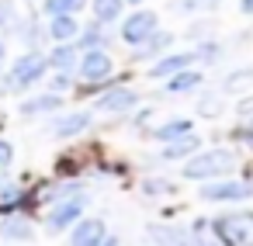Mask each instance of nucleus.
<instances>
[{"mask_svg":"<svg viewBox=\"0 0 253 246\" xmlns=\"http://www.w3.org/2000/svg\"><path fill=\"white\" fill-rule=\"evenodd\" d=\"M239 7H243V14H253V0H243Z\"/></svg>","mask_w":253,"mask_h":246,"instance_id":"obj_30","label":"nucleus"},{"mask_svg":"<svg viewBox=\"0 0 253 246\" xmlns=\"http://www.w3.org/2000/svg\"><path fill=\"white\" fill-rule=\"evenodd\" d=\"M132 4H139V0H132Z\"/></svg>","mask_w":253,"mask_h":246,"instance_id":"obj_33","label":"nucleus"},{"mask_svg":"<svg viewBox=\"0 0 253 246\" xmlns=\"http://www.w3.org/2000/svg\"><path fill=\"white\" fill-rule=\"evenodd\" d=\"M45 70H49V59H45L42 52H25V56L14 59V66H11L4 87H7V90H25V87L39 83V80L45 77Z\"/></svg>","mask_w":253,"mask_h":246,"instance_id":"obj_3","label":"nucleus"},{"mask_svg":"<svg viewBox=\"0 0 253 246\" xmlns=\"http://www.w3.org/2000/svg\"><path fill=\"white\" fill-rule=\"evenodd\" d=\"M63 97L59 94H42V97H32L21 104V115H42V111H59Z\"/></svg>","mask_w":253,"mask_h":246,"instance_id":"obj_18","label":"nucleus"},{"mask_svg":"<svg viewBox=\"0 0 253 246\" xmlns=\"http://www.w3.org/2000/svg\"><path fill=\"white\" fill-rule=\"evenodd\" d=\"M104 236H108V232H104V222H101V218H84V222H77L70 246H101Z\"/></svg>","mask_w":253,"mask_h":246,"instance_id":"obj_9","label":"nucleus"},{"mask_svg":"<svg viewBox=\"0 0 253 246\" xmlns=\"http://www.w3.org/2000/svg\"><path fill=\"white\" fill-rule=\"evenodd\" d=\"M84 208H87V198H84V194H66V198H63L52 211H49L45 225H49L52 232H63V229H70L73 222H80Z\"/></svg>","mask_w":253,"mask_h":246,"instance_id":"obj_4","label":"nucleus"},{"mask_svg":"<svg viewBox=\"0 0 253 246\" xmlns=\"http://www.w3.org/2000/svg\"><path fill=\"white\" fill-rule=\"evenodd\" d=\"M52 87H56V90H66V87H70V73H59V77H56V83H52Z\"/></svg>","mask_w":253,"mask_h":246,"instance_id":"obj_29","label":"nucleus"},{"mask_svg":"<svg viewBox=\"0 0 253 246\" xmlns=\"http://www.w3.org/2000/svg\"><path fill=\"white\" fill-rule=\"evenodd\" d=\"M87 128H90V115H87V111H73V115H63V118L52 125V135L70 139V135H80V132H87Z\"/></svg>","mask_w":253,"mask_h":246,"instance_id":"obj_11","label":"nucleus"},{"mask_svg":"<svg viewBox=\"0 0 253 246\" xmlns=\"http://www.w3.org/2000/svg\"><path fill=\"white\" fill-rule=\"evenodd\" d=\"M11 160H14V146H11L7 139H0V170H7Z\"/></svg>","mask_w":253,"mask_h":246,"instance_id":"obj_24","label":"nucleus"},{"mask_svg":"<svg viewBox=\"0 0 253 246\" xmlns=\"http://www.w3.org/2000/svg\"><path fill=\"white\" fill-rule=\"evenodd\" d=\"M0 232H4V239H32V225H28V218H21V215H11V218H4L0 222Z\"/></svg>","mask_w":253,"mask_h":246,"instance_id":"obj_17","label":"nucleus"},{"mask_svg":"<svg viewBox=\"0 0 253 246\" xmlns=\"http://www.w3.org/2000/svg\"><path fill=\"white\" fill-rule=\"evenodd\" d=\"M111 70H115V63H111V56H108L104 49H87V52H84V59H80V77H84V80H90V83L108 80V77H111Z\"/></svg>","mask_w":253,"mask_h":246,"instance_id":"obj_7","label":"nucleus"},{"mask_svg":"<svg viewBox=\"0 0 253 246\" xmlns=\"http://www.w3.org/2000/svg\"><path fill=\"white\" fill-rule=\"evenodd\" d=\"M122 4H125V0H90V11H94L97 25H111V21H118Z\"/></svg>","mask_w":253,"mask_h":246,"instance_id":"obj_16","label":"nucleus"},{"mask_svg":"<svg viewBox=\"0 0 253 246\" xmlns=\"http://www.w3.org/2000/svg\"><path fill=\"white\" fill-rule=\"evenodd\" d=\"M187 132H191V122H187V118H173V122L160 125L153 135H156L160 142H170V139H177V135H187Z\"/></svg>","mask_w":253,"mask_h":246,"instance_id":"obj_21","label":"nucleus"},{"mask_svg":"<svg viewBox=\"0 0 253 246\" xmlns=\"http://www.w3.org/2000/svg\"><path fill=\"white\" fill-rule=\"evenodd\" d=\"M194 63V52H177V56H167V59H160L153 70H149V77H156V80H163V77H173V73H180V70H187Z\"/></svg>","mask_w":253,"mask_h":246,"instance_id":"obj_12","label":"nucleus"},{"mask_svg":"<svg viewBox=\"0 0 253 246\" xmlns=\"http://www.w3.org/2000/svg\"><path fill=\"white\" fill-rule=\"evenodd\" d=\"M194 246H218V236L211 239V236H208V229L198 222V225H194Z\"/></svg>","mask_w":253,"mask_h":246,"instance_id":"obj_23","label":"nucleus"},{"mask_svg":"<svg viewBox=\"0 0 253 246\" xmlns=\"http://www.w3.org/2000/svg\"><path fill=\"white\" fill-rule=\"evenodd\" d=\"M236 166V156L229 149H208V153H198L184 163V177L187 180H211V177H222Z\"/></svg>","mask_w":253,"mask_h":246,"instance_id":"obj_1","label":"nucleus"},{"mask_svg":"<svg viewBox=\"0 0 253 246\" xmlns=\"http://www.w3.org/2000/svg\"><path fill=\"white\" fill-rule=\"evenodd\" d=\"M239 115H253V101H246V104L239 108Z\"/></svg>","mask_w":253,"mask_h":246,"instance_id":"obj_31","label":"nucleus"},{"mask_svg":"<svg viewBox=\"0 0 253 246\" xmlns=\"http://www.w3.org/2000/svg\"><path fill=\"white\" fill-rule=\"evenodd\" d=\"M201 198H205V201H243V198H253V184H246V180L205 184V187H201Z\"/></svg>","mask_w":253,"mask_h":246,"instance_id":"obj_5","label":"nucleus"},{"mask_svg":"<svg viewBox=\"0 0 253 246\" xmlns=\"http://www.w3.org/2000/svg\"><path fill=\"white\" fill-rule=\"evenodd\" d=\"M49 63H52L59 73H70V70H73V63H77V49H73L70 42H59V45H56V52L49 56Z\"/></svg>","mask_w":253,"mask_h":246,"instance_id":"obj_19","label":"nucleus"},{"mask_svg":"<svg viewBox=\"0 0 253 246\" xmlns=\"http://www.w3.org/2000/svg\"><path fill=\"white\" fill-rule=\"evenodd\" d=\"M135 104H139V94H135V90L115 87V90H108V94L97 101V111H104V115H122V111H128V108H135Z\"/></svg>","mask_w":253,"mask_h":246,"instance_id":"obj_8","label":"nucleus"},{"mask_svg":"<svg viewBox=\"0 0 253 246\" xmlns=\"http://www.w3.org/2000/svg\"><path fill=\"white\" fill-rule=\"evenodd\" d=\"M49 35H52L56 42H73V39L80 35V25L73 21V14H52Z\"/></svg>","mask_w":253,"mask_h":246,"instance_id":"obj_13","label":"nucleus"},{"mask_svg":"<svg viewBox=\"0 0 253 246\" xmlns=\"http://www.w3.org/2000/svg\"><path fill=\"white\" fill-rule=\"evenodd\" d=\"M11 18H14V4L4 0V4H0V25H11Z\"/></svg>","mask_w":253,"mask_h":246,"instance_id":"obj_28","label":"nucleus"},{"mask_svg":"<svg viewBox=\"0 0 253 246\" xmlns=\"http://www.w3.org/2000/svg\"><path fill=\"white\" fill-rule=\"evenodd\" d=\"M170 184L167 180H146V194H167Z\"/></svg>","mask_w":253,"mask_h":246,"instance_id":"obj_26","label":"nucleus"},{"mask_svg":"<svg viewBox=\"0 0 253 246\" xmlns=\"http://www.w3.org/2000/svg\"><path fill=\"white\" fill-rule=\"evenodd\" d=\"M250 87H253V70H236V73H229L225 83H222L225 94H243V90H250Z\"/></svg>","mask_w":253,"mask_h":246,"instance_id":"obj_20","label":"nucleus"},{"mask_svg":"<svg viewBox=\"0 0 253 246\" xmlns=\"http://www.w3.org/2000/svg\"><path fill=\"white\" fill-rule=\"evenodd\" d=\"M194 149H198V135L187 132V135H177L163 146V160H184V156H194Z\"/></svg>","mask_w":253,"mask_h":246,"instance_id":"obj_14","label":"nucleus"},{"mask_svg":"<svg viewBox=\"0 0 253 246\" xmlns=\"http://www.w3.org/2000/svg\"><path fill=\"white\" fill-rule=\"evenodd\" d=\"M250 128H253V125H250Z\"/></svg>","mask_w":253,"mask_h":246,"instance_id":"obj_34","label":"nucleus"},{"mask_svg":"<svg viewBox=\"0 0 253 246\" xmlns=\"http://www.w3.org/2000/svg\"><path fill=\"white\" fill-rule=\"evenodd\" d=\"M101 246H118V239H111V236H104V243Z\"/></svg>","mask_w":253,"mask_h":246,"instance_id":"obj_32","label":"nucleus"},{"mask_svg":"<svg viewBox=\"0 0 253 246\" xmlns=\"http://www.w3.org/2000/svg\"><path fill=\"white\" fill-rule=\"evenodd\" d=\"M149 239L160 246H194V236L180 225H149Z\"/></svg>","mask_w":253,"mask_h":246,"instance_id":"obj_10","label":"nucleus"},{"mask_svg":"<svg viewBox=\"0 0 253 246\" xmlns=\"http://www.w3.org/2000/svg\"><path fill=\"white\" fill-rule=\"evenodd\" d=\"M87 0H45V11L49 14H77Z\"/></svg>","mask_w":253,"mask_h":246,"instance_id":"obj_22","label":"nucleus"},{"mask_svg":"<svg viewBox=\"0 0 253 246\" xmlns=\"http://www.w3.org/2000/svg\"><path fill=\"white\" fill-rule=\"evenodd\" d=\"M198 83H201V73H194V70H180V73L167 77V94H187V90H194Z\"/></svg>","mask_w":253,"mask_h":246,"instance_id":"obj_15","label":"nucleus"},{"mask_svg":"<svg viewBox=\"0 0 253 246\" xmlns=\"http://www.w3.org/2000/svg\"><path fill=\"white\" fill-rule=\"evenodd\" d=\"M211 232L218 236L222 246H253V215L250 211L218 215L211 222Z\"/></svg>","mask_w":253,"mask_h":246,"instance_id":"obj_2","label":"nucleus"},{"mask_svg":"<svg viewBox=\"0 0 253 246\" xmlns=\"http://www.w3.org/2000/svg\"><path fill=\"white\" fill-rule=\"evenodd\" d=\"M153 32H156V14H153V11H135V14L122 25V39H125L128 45H142Z\"/></svg>","mask_w":253,"mask_h":246,"instance_id":"obj_6","label":"nucleus"},{"mask_svg":"<svg viewBox=\"0 0 253 246\" xmlns=\"http://www.w3.org/2000/svg\"><path fill=\"white\" fill-rule=\"evenodd\" d=\"M198 111H201V115H208V118H215V115H218V97H201Z\"/></svg>","mask_w":253,"mask_h":246,"instance_id":"obj_25","label":"nucleus"},{"mask_svg":"<svg viewBox=\"0 0 253 246\" xmlns=\"http://www.w3.org/2000/svg\"><path fill=\"white\" fill-rule=\"evenodd\" d=\"M180 7L191 11V7H218V0H180Z\"/></svg>","mask_w":253,"mask_h":246,"instance_id":"obj_27","label":"nucleus"}]
</instances>
